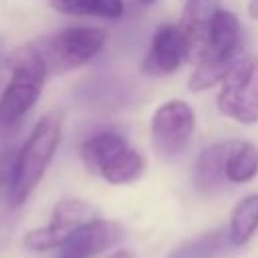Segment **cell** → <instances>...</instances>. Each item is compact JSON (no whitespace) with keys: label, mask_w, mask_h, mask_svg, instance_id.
<instances>
[{"label":"cell","mask_w":258,"mask_h":258,"mask_svg":"<svg viewBox=\"0 0 258 258\" xmlns=\"http://www.w3.org/2000/svg\"><path fill=\"white\" fill-rule=\"evenodd\" d=\"M62 121H64L62 111L54 109L44 113L34 123L26 141L18 149L16 173L8 189V198L14 208L22 206L44 177L62 139Z\"/></svg>","instance_id":"6da1fadb"},{"label":"cell","mask_w":258,"mask_h":258,"mask_svg":"<svg viewBox=\"0 0 258 258\" xmlns=\"http://www.w3.org/2000/svg\"><path fill=\"white\" fill-rule=\"evenodd\" d=\"M10 81L0 95V127L20 121L40 99L48 77L44 56L36 42L18 44L6 58Z\"/></svg>","instance_id":"7a4b0ae2"},{"label":"cell","mask_w":258,"mask_h":258,"mask_svg":"<svg viewBox=\"0 0 258 258\" xmlns=\"http://www.w3.org/2000/svg\"><path fill=\"white\" fill-rule=\"evenodd\" d=\"M242 48V24L238 16L230 10L220 8L214 16L206 44L194 62L196 69L187 81L191 91H206L220 83L228 69L236 62L238 52Z\"/></svg>","instance_id":"3957f363"},{"label":"cell","mask_w":258,"mask_h":258,"mask_svg":"<svg viewBox=\"0 0 258 258\" xmlns=\"http://www.w3.org/2000/svg\"><path fill=\"white\" fill-rule=\"evenodd\" d=\"M105 42H107V32L103 28L69 26L42 38L36 44L44 56L48 75L50 73L62 75L91 62L103 50Z\"/></svg>","instance_id":"277c9868"},{"label":"cell","mask_w":258,"mask_h":258,"mask_svg":"<svg viewBox=\"0 0 258 258\" xmlns=\"http://www.w3.org/2000/svg\"><path fill=\"white\" fill-rule=\"evenodd\" d=\"M220 83L218 111L242 125L258 123V56L236 58Z\"/></svg>","instance_id":"5b68a950"},{"label":"cell","mask_w":258,"mask_h":258,"mask_svg":"<svg viewBox=\"0 0 258 258\" xmlns=\"http://www.w3.org/2000/svg\"><path fill=\"white\" fill-rule=\"evenodd\" d=\"M149 131L155 151L165 159H173L187 149L196 133V111L181 99H169L153 111Z\"/></svg>","instance_id":"8992f818"},{"label":"cell","mask_w":258,"mask_h":258,"mask_svg":"<svg viewBox=\"0 0 258 258\" xmlns=\"http://www.w3.org/2000/svg\"><path fill=\"white\" fill-rule=\"evenodd\" d=\"M93 218H97V210L89 202L79 198H62L52 206L48 224L28 230L22 238V244L32 252H46L54 248L58 250L79 226Z\"/></svg>","instance_id":"52a82bcc"},{"label":"cell","mask_w":258,"mask_h":258,"mask_svg":"<svg viewBox=\"0 0 258 258\" xmlns=\"http://www.w3.org/2000/svg\"><path fill=\"white\" fill-rule=\"evenodd\" d=\"M187 58L185 40L177 24H159L151 36L149 50L141 64L143 75L169 77Z\"/></svg>","instance_id":"ba28073f"},{"label":"cell","mask_w":258,"mask_h":258,"mask_svg":"<svg viewBox=\"0 0 258 258\" xmlns=\"http://www.w3.org/2000/svg\"><path fill=\"white\" fill-rule=\"evenodd\" d=\"M121 236V228L103 218H93L79 226L58 248L56 258H95L111 248Z\"/></svg>","instance_id":"9c48e42d"},{"label":"cell","mask_w":258,"mask_h":258,"mask_svg":"<svg viewBox=\"0 0 258 258\" xmlns=\"http://www.w3.org/2000/svg\"><path fill=\"white\" fill-rule=\"evenodd\" d=\"M220 8H222V0H185L183 2V10L177 26L185 40V52H187L185 62L198 60L206 44L210 24L214 16L220 12Z\"/></svg>","instance_id":"30bf717a"},{"label":"cell","mask_w":258,"mask_h":258,"mask_svg":"<svg viewBox=\"0 0 258 258\" xmlns=\"http://www.w3.org/2000/svg\"><path fill=\"white\" fill-rule=\"evenodd\" d=\"M236 145V139L212 143L206 147L194 165V185L202 196H212L218 191L226 179V159Z\"/></svg>","instance_id":"8fae6325"},{"label":"cell","mask_w":258,"mask_h":258,"mask_svg":"<svg viewBox=\"0 0 258 258\" xmlns=\"http://www.w3.org/2000/svg\"><path fill=\"white\" fill-rule=\"evenodd\" d=\"M125 145H127V141L119 133H115V131H101V133H95V135L87 137L81 143L79 157H81V161H83V165H85V169L89 173L101 175V171L109 163V159L115 153H119Z\"/></svg>","instance_id":"7c38bea8"},{"label":"cell","mask_w":258,"mask_h":258,"mask_svg":"<svg viewBox=\"0 0 258 258\" xmlns=\"http://www.w3.org/2000/svg\"><path fill=\"white\" fill-rule=\"evenodd\" d=\"M256 232H258V194H250L234 206L228 222V236L234 248H240L248 244Z\"/></svg>","instance_id":"4fadbf2b"},{"label":"cell","mask_w":258,"mask_h":258,"mask_svg":"<svg viewBox=\"0 0 258 258\" xmlns=\"http://www.w3.org/2000/svg\"><path fill=\"white\" fill-rule=\"evenodd\" d=\"M145 171V157L141 151L125 145L119 153H115L109 163L103 167L101 177L113 185H125L137 181Z\"/></svg>","instance_id":"5bb4252c"},{"label":"cell","mask_w":258,"mask_h":258,"mask_svg":"<svg viewBox=\"0 0 258 258\" xmlns=\"http://www.w3.org/2000/svg\"><path fill=\"white\" fill-rule=\"evenodd\" d=\"M232 248L234 244L230 242L228 228H218V230H212L200 238H194L181 244L167 258H220Z\"/></svg>","instance_id":"9a60e30c"},{"label":"cell","mask_w":258,"mask_h":258,"mask_svg":"<svg viewBox=\"0 0 258 258\" xmlns=\"http://www.w3.org/2000/svg\"><path fill=\"white\" fill-rule=\"evenodd\" d=\"M50 8L69 16H97L117 20L125 14L123 0H48Z\"/></svg>","instance_id":"2e32d148"},{"label":"cell","mask_w":258,"mask_h":258,"mask_svg":"<svg viewBox=\"0 0 258 258\" xmlns=\"http://www.w3.org/2000/svg\"><path fill=\"white\" fill-rule=\"evenodd\" d=\"M258 175V147L250 141H238L226 159V181L248 183Z\"/></svg>","instance_id":"e0dca14e"},{"label":"cell","mask_w":258,"mask_h":258,"mask_svg":"<svg viewBox=\"0 0 258 258\" xmlns=\"http://www.w3.org/2000/svg\"><path fill=\"white\" fill-rule=\"evenodd\" d=\"M16 161H18V149L16 147H8L0 153V187L10 189L14 173H16Z\"/></svg>","instance_id":"ac0fdd59"},{"label":"cell","mask_w":258,"mask_h":258,"mask_svg":"<svg viewBox=\"0 0 258 258\" xmlns=\"http://www.w3.org/2000/svg\"><path fill=\"white\" fill-rule=\"evenodd\" d=\"M107 258H135V254H133L131 250H125V248H121V250H115V252H111Z\"/></svg>","instance_id":"d6986e66"},{"label":"cell","mask_w":258,"mask_h":258,"mask_svg":"<svg viewBox=\"0 0 258 258\" xmlns=\"http://www.w3.org/2000/svg\"><path fill=\"white\" fill-rule=\"evenodd\" d=\"M250 14L254 16V18H258V0H250Z\"/></svg>","instance_id":"ffe728a7"},{"label":"cell","mask_w":258,"mask_h":258,"mask_svg":"<svg viewBox=\"0 0 258 258\" xmlns=\"http://www.w3.org/2000/svg\"><path fill=\"white\" fill-rule=\"evenodd\" d=\"M139 2H143V4H153L155 0H139Z\"/></svg>","instance_id":"44dd1931"}]
</instances>
